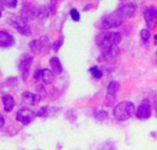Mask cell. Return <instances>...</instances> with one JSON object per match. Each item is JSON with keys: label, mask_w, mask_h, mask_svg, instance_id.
<instances>
[{"label": "cell", "mask_w": 157, "mask_h": 150, "mask_svg": "<svg viewBox=\"0 0 157 150\" xmlns=\"http://www.w3.org/2000/svg\"><path fill=\"white\" fill-rule=\"evenodd\" d=\"M137 10V5L134 4H126L123 5L122 6H121L120 8H118L115 11V14L121 17V19H125V18H130L132 17L135 12Z\"/></svg>", "instance_id": "cell-9"}, {"label": "cell", "mask_w": 157, "mask_h": 150, "mask_svg": "<svg viewBox=\"0 0 157 150\" xmlns=\"http://www.w3.org/2000/svg\"><path fill=\"white\" fill-rule=\"evenodd\" d=\"M156 54H157V52H156Z\"/></svg>", "instance_id": "cell-30"}, {"label": "cell", "mask_w": 157, "mask_h": 150, "mask_svg": "<svg viewBox=\"0 0 157 150\" xmlns=\"http://www.w3.org/2000/svg\"><path fill=\"white\" fill-rule=\"evenodd\" d=\"M22 98H23V101L27 104H29V105H36L38 104L42 96L39 93L37 94H34L32 93H29V92H25L22 95Z\"/></svg>", "instance_id": "cell-12"}, {"label": "cell", "mask_w": 157, "mask_h": 150, "mask_svg": "<svg viewBox=\"0 0 157 150\" xmlns=\"http://www.w3.org/2000/svg\"><path fill=\"white\" fill-rule=\"evenodd\" d=\"M49 47V40L46 37H41L39 39H34L29 43V48L34 53H41Z\"/></svg>", "instance_id": "cell-10"}, {"label": "cell", "mask_w": 157, "mask_h": 150, "mask_svg": "<svg viewBox=\"0 0 157 150\" xmlns=\"http://www.w3.org/2000/svg\"><path fill=\"white\" fill-rule=\"evenodd\" d=\"M6 5L8 7H16L17 5V0H7Z\"/></svg>", "instance_id": "cell-24"}, {"label": "cell", "mask_w": 157, "mask_h": 150, "mask_svg": "<svg viewBox=\"0 0 157 150\" xmlns=\"http://www.w3.org/2000/svg\"><path fill=\"white\" fill-rule=\"evenodd\" d=\"M70 16H71V17H72V19L74 20V21H75V22H77V21H79L80 20V14H79V12L76 10V9H72L71 11H70Z\"/></svg>", "instance_id": "cell-19"}, {"label": "cell", "mask_w": 157, "mask_h": 150, "mask_svg": "<svg viewBox=\"0 0 157 150\" xmlns=\"http://www.w3.org/2000/svg\"><path fill=\"white\" fill-rule=\"evenodd\" d=\"M63 38H60V39H58V40H56V41L52 44V49H53L55 51H57V50L61 48V46L63 45Z\"/></svg>", "instance_id": "cell-22"}, {"label": "cell", "mask_w": 157, "mask_h": 150, "mask_svg": "<svg viewBox=\"0 0 157 150\" xmlns=\"http://www.w3.org/2000/svg\"><path fill=\"white\" fill-rule=\"evenodd\" d=\"M15 43L13 36L5 30H0V48H8Z\"/></svg>", "instance_id": "cell-11"}, {"label": "cell", "mask_w": 157, "mask_h": 150, "mask_svg": "<svg viewBox=\"0 0 157 150\" xmlns=\"http://www.w3.org/2000/svg\"><path fill=\"white\" fill-rule=\"evenodd\" d=\"M120 83L117 81H111L108 86V95L115 98L116 94L118 93L120 90Z\"/></svg>", "instance_id": "cell-15"}, {"label": "cell", "mask_w": 157, "mask_h": 150, "mask_svg": "<svg viewBox=\"0 0 157 150\" xmlns=\"http://www.w3.org/2000/svg\"><path fill=\"white\" fill-rule=\"evenodd\" d=\"M32 61H33V57L29 55V54H25L19 61L18 69L21 72V75H22L24 82L27 81V78L29 74V70H30Z\"/></svg>", "instance_id": "cell-8"}, {"label": "cell", "mask_w": 157, "mask_h": 150, "mask_svg": "<svg viewBox=\"0 0 157 150\" xmlns=\"http://www.w3.org/2000/svg\"><path fill=\"white\" fill-rule=\"evenodd\" d=\"M47 115H48V111H47V108L46 107H41L36 113V116L37 117H43V116H46Z\"/></svg>", "instance_id": "cell-21"}, {"label": "cell", "mask_w": 157, "mask_h": 150, "mask_svg": "<svg viewBox=\"0 0 157 150\" xmlns=\"http://www.w3.org/2000/svg\"><path fill=\"white\" fill-rule=\"evenodd\" d=\"M121 41V35L119 32H104L97 37V44L101 49V59L103 60H113L117 57L118 45Z\"/></svg>", "instance_id": "cell-1"}, {"label": "cell", "mask_w": 157, "mask_h": 150, "mask_svg": "<svg viewBox=\"0 0 157 150\" xmlns=\"http://www.w3.org/2000/svg\"><path fill=\"white\" fill-rule=\"evenodd\" d=\"M136 117L141 120H147L152 115V108L151 104L148 99H144L140 105L138 106L136 112H135Z\"/></svg>", "instance_id": "cell-6"}, {"label": "cell", "mask_w": 157, "mask_h": 150, "mask_svg": "<svg viewBox=\"0 0 157 150\" xmlns=\"http://www.w3.org/2000/svg\"><path fill=\"white\" fill-rule=\"evenodd\" d=\"M50 65H51V68L52 69V71L57 73V74H60L63 72V65L61 63V60L58 57H52L51 58L50 60Z\"/></svg>", "instance_id": "cell-14"}, {"label": "cell", "mask_w": 157, "mask_h": 150, "mask_svg": "<svg viewBox=\"0 0 157 150\" xmlns=\"http://www.w3.org/2000/svg\"><path fill=\"white\" fill-rule=\"evenodd\" d=\"M56 1H57V0H52V4H55V3H56Z\"/></svg>", "instance_id": "cell-29"}, {"label": "cell", "mask_w": 157, "mask_h": 150, "mask_svg": "<svg viewBox=\"0 0 157 150\" xmlns=\"http://www.w3.org/2000/svg\"><path fill=\"white\" fill-rule=\"evenodd\" d=\"M150 36H151V34H150V31L148 29H143L141 31V38H143L144 41H145V42L148 41L150 38Z\"/></svg>", "instance_id": "cell-20"}, {"label": "cell", "mask_w": 157, "mask_h": 150, "mask_svg": "<svg viewBox=\"0 0 157 150\" xmlns=\"http://www.w3.org/2000/svg\"><path fill=\"white\" fill-rule=\"evenodd\" d=\"M35 117H36V113H34L33 111H31L27 107H24L17 111L16 119L17 120V122L21 123L22 125L27 126L30 124L35 119Z\"/></svg>", "instance_id": "cell-5"}, {"label": "cell", "mask_w": 157, "mask_h": 150, "mask_svg": "<svg viewBox=\"0 0 157 150\" xmlns=\"http://www.w3.org/2000/svg\"><path fill=\"white\" fill-rule=\"evenodd\" d=\"M53 78H54V76L51 70H49V69L41 70V80L43 81L44 83H46V84L52 83L53 81Z\"/></svg>", "instance_id": "cell-16"}, {"label": "cell", "mask_w": 157, "mask_h": 150, "mask_svg": "<svg viewBox=\"0 0 157 150\" xmlns=\"http://www.w3.org/2000/svg\"><path fill=\"white\" fill-rule=\"evenodd\" d=\"M2 102H3V104H4V110L6 113L11 112L14 109L15 105H16L15 100L10 94H6V95L3 96Z\"/></svg>", "instance_id": "cell-13"}, {"label": "cell", "mask_w": 157, "mask_h": 150, "mask_svg": "<svg viewBox=\"0 0 157 150\" xmlns=\"http://www.w3.org/2000/svg\"><path fill=\"white\" fill-rule=\"evenodd\" d=\"M89 71H90V73L93 75V77L96 78V79H100V78L102 77V75H103L102 71H101L98 67H96V66L90 68V69H89Z\"/></svg>", "instance_id": "cell-18"}, {"label": "cell", "mask_w": 157, "mask_h": 150, "mask_svg": "<svg viewBox=\"0 0 157 150\" xmlns=\"http://www.w3.org/2000/svg\"><path fill=\"white\" fill-rule=\"evenodd\" d=\"M144 20L147 27L150 29H154L157 23V8L155 5H150L145 8L144 13Z\"/></svg>", "instance_id": "cell-7"}, {"label": "cell", "mask_w": 157, "mask_h": 150, "mask_svg": "<svg viewBox=\"0 0 157 150\" xmlns=\"http://www.w3.org/2000/svg\"><path fill=\"white\" fill-rule=\"evenodd\" d=\"M95 118L98 121H105L109 118V113L104 110L98 111L95 114Z\"/></svg>", "instance_id": "cell-17"}, {"label": "cell", "mask_w": 157, "mask_h": 150, "mask_svg": "<svg viewBox=\"0 0 157 150\" xmlns=\"http://www.w3.org/2000/svg\"><path fill=\"white\" fill-rule=\"evenodd\" d=\"M3 8H4V6H3V2H2V0H0V16H1V14H2Z\"/></svg>", "instance_id": "cell-27"}, {"label": "cell", "mask_w": 157, "mask_h": 150, "mask_svg": "<svg viewBox=\"0 0 157 150\" xmlns=\"http://www.w3.org/2000/svg\"><path fill=\"white\" fill-rule=\"evenodd\" d=\"M41 79V70H39V71H37L36 72H35V74H34V80L36 81V82H38L39 80H40Z\"/></svg>", "instance_id": "cell-25"}, {"label": "cell", "mask_w": 157, "mask_h": 150, "mask_svg": "<svg viewBox=\"0 0 157 150\" xmlns=\"http://www.w3.org/2000/svg\"><path fill=\"white\" fill-rule=\"evenodd\" d=\"M4 125H5V119H4L3 115L0 114V129L4 126Z\"/></svg>", "instance_id": "cell-26"}, {"label": "cell", "mask_w": 157, "mask_h": 150, "mask_svg": "<svg viewBox=\"0 0 157 150\" xmlns=\"http://www.w3.org/2000/svg\"><path fill=\"white\" fill-rule=\"evenodd\" d=\"M154 40H155V44L157 46V34L156 35H155V37H154Z\"/></svg>", "instance_id": "cell-28"}, {"label": "cell", "mask_w": 157, "mask_h": 150, "mask_svg": "<svg viewBox=\"0 0 157 150\" xmlns=\"http://www.w3.org/2000/svg\"><path fill=\"white\" fill-rule=\"evenodd\" d=\"M135 112V105L133 103L123 101L115 105L112 111V115L118 121H126L133 116Z\"/></svg>", "instance_id": "cell-2"}, {"label": "cell", "mask_w": 157, "mask_h": 150, "mask_svg": "<svg viewBox=\"0 0 157 150\" xmlns=\"http://www.w3.org/2000/svg\"><path fill=\"white\" fill-rule=\"evenodd\" d=\"M12 25L20 34L24 36H29L31 34V29L28 24V19L22 16H16L15 18H13Z\"/></svg>", "instance_id": "cell-4"}, {"label": "cell", "mask_w": 157, "mask_h": 150, "mask_svg": "<svg viewBox=\"0 0 157 150\" xmlns=\"http://www.w3.org/2000/svg\"><path fill=\"white\" fill-rule=\"evenodd\" d=\"M123 22V19L119 17L115 12L113 14H109L105 15L101 18V27L104 29H110L113 27H120Z\"/></svg>", "instance_id": "cell-3"}, {"label": "cell", "mask_w": 157, "mask_h": 150, "mask_svg": "<svg viewBox=\"0 0 157 150\" xmlns=\"http://www.w3.org/2000/svg\"><path fill=\"white\" fill-rule=\"evenodd\" d=\"M101 150H116V148H115L114 144L108 142L103 145V147L101 148Z\"/></svg>", "instance_id": "cell-23"}]
</instances>
